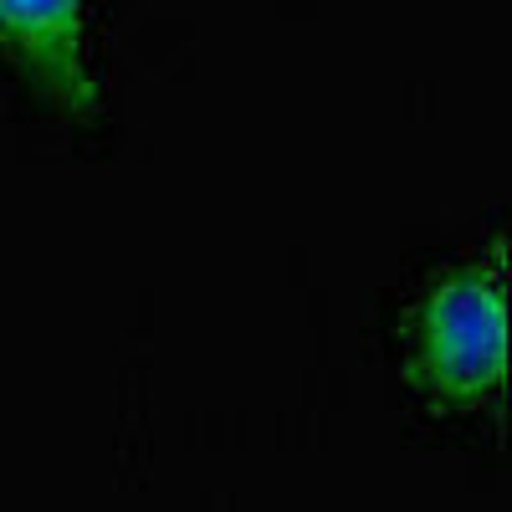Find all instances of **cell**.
<instances>
[{
	"instance_id": "1",
	"label": "cell",
	"mask_w": 512,
	"mask_h": 512,
	"mask_svg": "<svg viewBox=\"0 0 512 512\" xmlns=\"http://www.w3.org/2000/svg\"><path fill=\"white\" fill-rule=\"evenodd\" d=\"M410 379L420 395L472 410L507 379V282L492 262L446 272L415 313Z\"/></svg>"
},
{
	"instance_id": "2",
	"label": "cell",
	"mask_w": 512,
	"mask_h": 512,
	"mask_svg": "<svg viewBox=\"0 0 512 512\" xmlns=\"http://www.w3.org/2000/svg\"><path fill=\"white\" fill-rule=\"evenodd\" d=\"M0 52L67 118L93 123L103 113L82 36V0H0Z\"/></svg>"
}]
</instances>
